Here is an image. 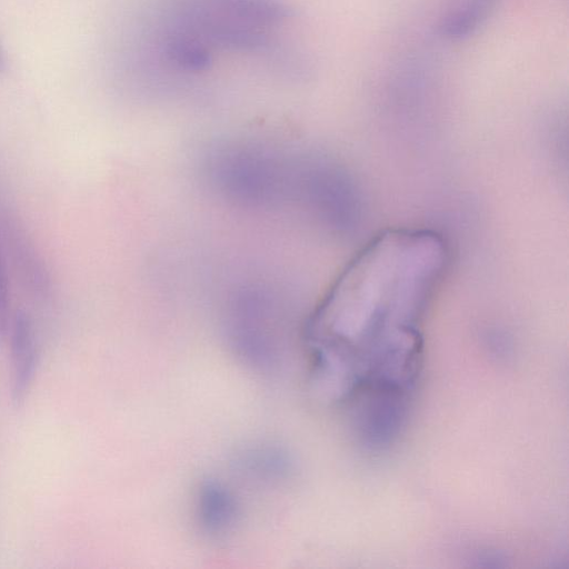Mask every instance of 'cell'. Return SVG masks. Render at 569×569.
Here are the masks:
<instances>
[{"mask_svg":"<svg viewBox=\"0 0 569 569\" xmlns=\"http://www.w3.org/2000/svg\"><path fill=\"white\" fill-rule=\"evenodd\" d=\"M10 346L13 360L11 400L19 407L26 399L39 363L36 328L30 315L18 310L11 317Z\"/></svg>","mask_w":569,"mask_h":569,"instance_id":"3957f363","label":"cell"},{"mask_svg":"<svg viewBox=\"0 0 569 569\" xmlns=\"http://www.w3.org/2000/svg\"><path fill=\"white\" fill-rule=\"evenodd\" d=\"M3 63H4V59H3V53H2V50L0 48V71L2 70L3 68Z\"/></svg>","mask_w":569,"mask_h":569,"instance_id":"52a82bcc","label":"cell"},{"mask_svg":"<svg viewBox=\"0 0 569 569\" xmlns=\"http://www.w3.org/2000/svg\"><path fill=\"white\" fill-rule=\"evenodd\" d=\"M236 505L228 490L216 482H208L199 497L201 522L210 532H220L231 525Z\"/></svg>","mask_w":569,"mask_h":569,"instance_id":"5b68a950","label":"cell"},{"mask_svg":"<svg viewBox=\"0 0 569 569\" xmlns=\"http://www.w3.org/2000/svg\"><path fill=\"white\" fill-rule=\"evenodd\" d=\"M9 266L0 247V340H3L11 321Z\"/></svg>","mask_w":569,"mask_h":569,"instance_id":"8992f818","label":"cell"},{"mask_svg":"<svg viewBox=\"0 0 569 569\" xmlns=\"http://www.w3.org/2000/svg\"><path fill=\"white\" fill-rule=\"evenodd\" d=\"M0 247L22 289L38 301L52 295L49 269L18 214L0 197Z\"/></svg>","mask_w":569,"mask_h":569,"instance_id":"7a4b0ae2","label":"cell"},{"mask_svg":"<svg viewBox=\"0 0 569 569\" xmlns=\"http://www.w3.org/2000/svg\"><path fill=\"white\" fill-rule=\"evenodd\" d=\"M498 0H446L438 19V32L448 40H463L483 26Z\"/></svg>","mask_w":569,"mask_h":569,"instance_id":"277c9868","label":"cell"},{"mask_svg":"<svg viewBox=\"0 0 569 569\" xmlns=\"http://www.w3.org/2000/svg\"><path fill=\"white\" fill-rule=\"evenodd\" d=\"M449 261L438 232L397 228L376 234L348 262L309 328L318 373L338 398L408 391L423 319Z\"/></svg>","mask_w":569,"mask_h":569,"instance_id":"6da1fadb","label":"cell"}]
</instances>
